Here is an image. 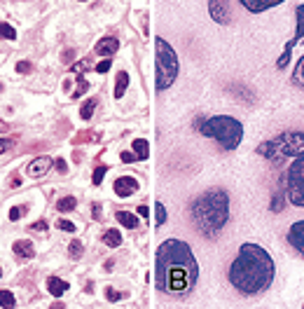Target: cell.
<instances>
[{
  "label": "cell",
  "instance_id": "6da1fadb",
  "mask_svg": "<svg viewBox=\"0 0 304 309\" xmlns=\"http://www.w3.org/2000/svg\"><path fill=\"white\" fill-rule=\"evenodd\" d=\"M199 279V265L189 244L166 239L159 244L155 258V284L166 295H187Z\"/></svg>",
  "mask_w": 304,
  "mask_h": 309
},
{
  "label": "cell",
  "instance_id": "7a4b0ae2",
  "mask_svg": "<svg viewBox=\"0 0 304 309\" xmlns=\"http://www.w3.org/2000/svg\"><path fill=\"white\" fill-rule=\"evenodd\" d=\"M230 284L241 295H260L272 286L276 277V262L260 244L246 241L230 265Z\"/></svg>",
  "mask_w": 304,
  "mask_h": 309
},
{
  "label": "cell",
  "instance_id": "3957f363",
  "mask_svg": "<svg viewBox=\"0 0 304 309\" xmlns=\"http://www.w3.org/2000/svg\"><path fill=\"white\" fill-rule=\"evenodd\" d=\"M192 218L204 237L213 239L230 220V194L222 188H210L192 202Z\"/></svg>",
  "mask_w": 304,
  "mask_h": 309
},
{
  "label": "cell",
  "instance_id": "277c9868",
  "mask_svg": "<svg viewBox=\"0 0 304 309\" xmlns=\"http://www.w3.org/2000/svg\"><path fill=\"white\" fill-rule=\"evenodd\" d=\"M257 155H262L264 160L274 162V164L300 157V155H304V131H281V134H276L274 139L257 145Z\"/></svg>",
  "mask_w": 304,
  "mask_h": 309
},
{
  "label": "cell",
  "instance_id": "5b68a950",
  "mask_svg": "<svg viewBox=\"0 0 304 309\" xmlns=\"http://www.w3.org/2000/svg\"><path fill=\"white\" fill-rule=\"evenodd\" d=\"M199 131L201 136L218 141L222 150H236L243 139V124L230 115H213V118L204 119Z\"/></svg>",
  "mask_w": 304,
  "mask_h": 309
},
{
  "label": "cell",
  "instance_id": "8992f818",
  "mask_svg": "<svg viewBox=\"0 0 304 309\" xmlns=\"http://www.w3.org/2000/svg\"><path fill=\"white\" fill-rule=\"evenodd\" d=\"M180 71L178 54L164 38L155 40V87L157 92H164L176 82Z\"/></svg>",
  "mask_w": 304,
  "mask_h": 309
},
{
  "label": "cell",
  "instance_id": "52a82bcc",
  "mask_svg": "<svg viewBox=\"0 0 304 309\" xmlns=\"http://www.w3.org/2000/svg\"><path fill=\"white\" fill-rule=\"evenodd\" d=\"M283 181H285V194H288V202L295 204L304 209V155L295 157L288 169L283 173Z\"/></svg>",
  "mask_w": 304,
  "mask_h": 309
},
{
  "label": "cell",
  "instance_id": "ba28073f",
  "mask_svg": "<svg viewBox=\"0 0 304 309\" xmlns=\"http://www.w3.org/2000/svg\"><path fill=\"white\" fill-rule=\"evenodd\" d=\"M113 188H115V194H117V197L126 199V197L136 194L140 185H138V181L134 178V176H119V178L113 183Z\"/></svg>",
  "mask_w": 304,
  "mask_h": 309
},
{
  "label": "cell",
  "instance_id": "9c48e42d",
  "mask_svg": "<svg viewBox=\"0 0 304 309\" xmlns=\"http://www.w3.org/2000/svg\"><path fill=\"white\" fill-rule=\"evenodd\" d=\"M54 160L52 157H47V155H42V157H35V160L28 162V166H26V173L31 176V178H42L47 171L52 169Z\"/></svg>",
  "mask_w": 304,
  "mask_h": 309
},
{
  "label": "cell",
  "instance_id": "30bf717a",
  "mask_svg": "<svg viewBox=\"0 0 304 309\" xmlns=\"http://www.w3.org/2000/svg\"><path fill=\"white\" fill-rule=\"evenodd\" d=\"M288 244L304 258V220H297V223L290 225V230H288Z\"/></svg>",
  "mask_w": 304,
  "mask_h": 309
},
{
  "label": "cell",
  "instance_id": "8fae6325",
  "mask_svg": "<svg viewBox=\"0 0 304 309\" xmlns=\"http://www.w3.org/2000/svg\"><path fill=\"white\" fill-rule=\"evenodd\" d=\"M243 7L253 14H262V12L272 10V7H279V5H283L285 0H239Z\"/></svg>",
  "mask_w": 304,
  "mask_h": 309
},
{
  "label": "cell",
  "instance_id": "7c38bea8",
  "mask_svg": "<svg viewBox=\"0 0 304 309\" xmlns=\"http://www.w3.org/2000/svg\"><path fill=\"white\" fill-rule=\"evenodd\" d=\"M117 49H119V40L113 38V35L101 38V40L96 43V47H94V52L98 54V56H105V59H110L113 54H117Z\"/></svg>",
  "mask_w": 304,
  "mask_h": 309
},
{
  "label": "cell",
  "instance_id": "4fadbf2b",
  "mask_svg": "<svg viewBox=\"0 0 304 309\" xmlns=\"http://www.w3.org/2000/svg\"><path fill=\"white\" fill-rule=\"evenodd\" d=\"M209 12H210V17H213V22H218V24L230 22V10H227V2L225 0H210Z\"/></svg>",
  "mask_w": 304,
  "mask_h": 309
},
{
  "label": "cell",
  "instance_id": "5bb4252c",
  "mask_svg": "<svg viewBox=\"0 0 304 309\" xmlns=\"http://www.w3.org/2000/svg\"><path fill=\"white\" fill-rule=\"evenodd\" d=\"M12 251L21 258V260H31L35 256V248H33V241L28 239H17L14 244H12Z\"/></svg>",
  "mask_w": 304,
  "mask_h": 309
},
{
  "label": "cell",
  "instance_id": "9a60e30c",
  "mask_svg": "<svg viewBox=\"0 0 304 309\" xmlns=\"http://www.w3.org/2000/svg\"><path fill=\"white\" fill-rule=\"evenodd\" d=\"M68 281H63V279L59 277H49L47 279V290H49V295H54V298H61L63 293L68 290Z\"/></svg>",
  "mask_w": 304,
  "mask_h": 309
},
{
  "label": "cell",
  "instance_id": "2e32d148",
  "mask_svg": "<svg viewBox=\"0 0 304 309\" xmlns=\"http://www.w3.org/2000/svg\"><path fill=\"white\" fill-rule=\"evenodd\" d=\"M295 45H297V40H295V38H290V40L285 43L283 54H281V56H279V61H276V68H279V71L288 68V64L293 61V49H295Z\"/></svg>",
  "mask_w": 304,
  "mask_h": 309
},
{
  "label": "cell",
  "instance_id": "e0dca14e",
  "mask_svg": "<svg viewBox=\"0 0 304 309\" xmlns=\"http://www.w3.org/2000/svg\"><path fill=\"white\" fill-rule=\"evenodd\" d=\"M288 199V194H285V181H281V185L276 188V192H274V197H272V209L274 214H279V211H283V202Z\"/></svg>",
  "mask_w": 304,
  "mask_h": 309
},
{
  "label": "cell",
  "instance_id": "ac0fdd59",
  "mask_svg": "<svg viewBox=\"0 0 304 309\" xmlns=\"http://www.w3.org/2000/svg\"><path fill=\"white\" fill-rule=\"evenodd\" d=\"M295 22H297V28H295V40L300 43L304 40V2H300L295 7Z\"/></svg>",
  "mask_w": 304,
  "mask_h": 309
},
{
  "label": "cell",
  "instance_id": "d6986e66",
  "mask_svg": "<svg viewBox=\"0 0 304 309\" xmlns=\"http://www.w3.org/2000/svg\"><path fill=\"white\" fill-rule=\"evenodd\" d=\"M115 218H117V223L124 225V227H129V230H136L138 225H140V223H138V215L129 214V211H117Z\"/></svg>",
  "mask_w": 304,
  "mask_h": 309
},
{
  "label": "cell",
  "instance_id": "ffe728a7",
  "mask_svg": "<svg viewBox=\"0 0 304 309\" xmlns=\"http://www.w3.org/2000/svg\"><path fill=\"white\" fill-rule=\"evenodd\" d=\"M126 87H129V73L126 71H119L115 80V98H122L126 94Z\"/></svg>",
  "mask_w": 304,
  "mask_h": 309
},
{
  "label": "cell",
  "instance_id": "44dd1931",
  "mask_svg": "<svg viewBox=\"0 0 304 309\" xmlns=\"http://www.w3.org/2000/svg\"><path fill=\"white\" fill-rule=\"evenodd\" d=\"M131 150L136 152L138 160H147V157H150V145H147L145 139H136L131 143Z\"/></svg>",
  "mask_w": 304,
  "mask_h": 309
},
{
  "label": "cell",
  "instance_id": "7402d4cb",
  "mask_svg": "<svg viewBox=\"0 0 304 309\" xmlns=\"http://www.w3.org/2000/svg\"><path fill=\"white\" fill-rule=\"evenodd\" d=\"M101 239H103V244L110 246V248H117V246L122 244V235H119V230H105Z\"/></svg>",
  "mask_w": 304,
  "mask_h": 309
},
{
  "label": "cell",
  "instance_id": "603a6c76",
  "mask_svg": "<svg viewBox=\"0 0 304 309\" xmlns=\"http://www.w3.org/2000/svg\"><path fill=\"white\" fill-rule=\"evenodd\" d=\"M293 85L304 89V56H300V61L295 64V71H293Z\"/></svg>",
  "mask_w": 304,
  "mask_h": 309
},
{
  "label": "cell",
  "instance_id": "cb8c5ba5",
  "mask_svg": "<svg viewBox=\"0 0 304 309\" xmlns=\"http://www.w3.org/2000/svg\"><path fill=\"white\" fill-rule=\"evenodd\" d=\"M75 206H77V199H75V197H61V199L56 202V209H59L61 214L75 211Z\"/></svg>",
  "mask_w": 304,
  "mask_h": 309
},
{
  "label": "cell",
  "instance_id": "d4e9b609",
  "mask_svg": "<svg viewBox=\"0 0 304 309\" xmlns=\"http://www.w3.org/2000/svg\"><path fill=\"white\" fill-rule=\"evenodd\" d=\"M84 253V244L80 241V239H73L70 244H68V256L73 258V260H80Z\"/></svg>",
  "mask_w": 304,
  "mask_h": 309
},
{
  "label": "cell",
  "instance_id": "484cf974",
  "mask_svg": "<svg viewBox=\"0 0 304 309\" xmlns=\"http://www.w3.org/2000/svg\"><path fill=\"white\" fill-rule=\"evenodd\" d=\"M94 110H96V98H89V101H84L82 108H80V118H82V119H92Z\"/></svg>",
  "mask_w": 304,
  "mask_h": 309
},
{
  "label": "cell",
  "instance_id": "4316f807",
  "mask_svg": "<svg viewBox=\"0 0 304 309\" xmlns=\"http://www.w3.org/2000/svg\"><path fill=\"white\" fill-rule=\"evenodd\" d=\"M105 173H108V166H105V164H98V166L94 169L92 183H94V185H101V183H103V178H105Z\"/></svg>",
  "mask_w": 304,
  "mask_h": 309
},
{
  "label": "cell",
  "instance_id": "83f0119b",
  "mask_svg": "<svg viewBox=\"0 0 304 309\" xmlns=\"http://www.w3.org/2000/svg\"><path fill=\"white\" fill-rule=\"evenodd\" d=\"M155 218H157V227L166 223V206H164L162 202L155 204Z\"/></svg>",
  "mask_w": 304,
  "mask_h": 309
},
{
  "label": "cell",
  "instance_id": "f1b7e54d",
  "mask_svg": "<svg viewBox=\"0 0 304 309\" xmlns=\"http://www.w3.org/2000/svg\"><path fill=\"white\" fill-rule=\"evenodd\" d=\"M14 305H17V300L10 290H0V307H14Z\"/></svg>",
  "mask_w": 304,
  "mask_h": 309
},
{
  "label": "cell",
  "instance_id": "f546056e",
  "mask_svg": "<svg viewBox=\"0 0 304 309\" xmlns=\"http://www.w3.org/2000/svg\"><path fill=\"white\" fill-rule=\"evenodd\" d=\"M0 38L2 40H14L17 38V31L12 28L10 24H0Z\"/></svg>",
  "mask_w": 304,
  "mask_h": 309
},
{
  "label": "cell",
  "instance_id": "4dcf8cb0",
  "mask_svg": "<svg viewBox=\"0 0 304 309\" xmlns=\"http://www.w3.org/2000/svg\"><path fill=\"white\" fill-rule=\"evenodd\" d=\"M87 89H89V82H87L82 75H80V77H77V89H75V92H73L70 96H73V98H80V96H82L84 92H87Z\"/></svg>",
  "mask_w": 304,
  "mask_h": 309
},
{
  "label": "cell",
  "instance_id": "1f68e13d",
  "mask_svg": "<svg viewBox=\"0 0 304 309\" xmlns=\"http://www.w3.org/2000/svg\"><path fill=\"white\" fill-rule=\"evenodd\" d=\"M56 227L63 230V232H75V230H77V225H75L73 220H66V218H59V220H56Z\"/></svg>",
  "mask_w": 304,
  "mask_h": 309
},
{
  "label": "cell",
  "instance_id": "d6a6232c",
  "mask_svg": "<svg viewBox=\"0 0 304 309\" xmlns=\"http://www.w3.org/2000/svg\"><path fill=\"white\" fill-rule=\"evenodd\" d=\"M87 68H92V61H89V59H84V61H77V64H73V68H70V71H73V73H84Z\"/></svg>",
  "mask_w": 304,
  "mask_h": 309
},
{
  "label": "cell",
  "instance_id": "836d02e7",
  "mask_svg": "<svg viewBox=\"0 0 304 309\" xmlns=\"http://www.w3.org/2000/svg\"><path fill=\"white\" fill-rule=\"evenodd\" d=\"M105 298L110 300V302H119V300L124 298V295H122V293H117L115 288H110V286H108V288H105Z\"/></svg>",
  "mask_w": 304,
  "mask_h": 309
},
{
  "label": "cell",
  "instance_id": "e575fe53",
  "mask_svg": "<svg viewBox=\"0 0 304 309\" xmlns=\"http://www.w3.org/2000/svg\"><path fill=\"white\" fill-rule=\"evenodd\" d=\"M23 211H26V206H12L10 209V220L14 223V220H19L21 215H23Z\"/></svg>",
  "mask_w": 304,
  "mask_h": 309
},
{
  "label": "cell",
  "instance_id": "d590c367",
  "mask_svg": "<svg viewBox=\"0 0 304 309\" xmlns=\"http://www.w3.org/2000/svg\"><path fill=\"white\" fill-rule=\"evenodd\" d=\"M101 139V134L96 131V134H80V136H75V143H84V141H98Z\"/></svg>",
  "mask_w": 304,
  "mask_h": 309
},
{
  "label": "cell",
  "instance_id": "8d00e7d4",
  "mask_svg": "<svg viewBox=\"0 0 304 309\" xmlns=\"http://www.w3.org/2000/svg\"><path fill=\"white\" fill-rule=\"evenodd\" d=\"M110 66H113V59H103L101 64L96 66V71H98V73H108V71H110Z\"/></svg>",
  "mask_w": 304,
  "mask_h": 309
},
{
  "label": "cell",
  "instance_id": "74e56055",
  "mask_svg": "<svg viewBox=\"0 0 304 309\" xmlns=\"http://www.w3.org/2000/svg\"><path fill=\"white\" fill-rule=\"evenodd\" d=\"M31 230H35V232H47V220H35L31 225Z\"/></svg>",
  "mask_w": 304,
  "mask_h": 309
},
{
  "label": "cell",
  "instance_id": "f35d334b",
  "mask_svg": "<svg viewBox=\"0 0 304 309\" xmlns=\"http://www.w3.org/2000/svg\"><path fill=\"white\" fill-rule=\"evenodd\" d=\"M119 157H122V162H126V164H129V162H138V157H136V152H122V155H119Z\"/></svg>",
  "mask_w": 304,
  "mask_h": 309
},
{
  "label": "cell",
  "instance_id": "ab89813d",
  "mask_svg": "<svg viewBox=\"0 0 304 309\" xmlns=\"http://www.w3.org/2000/svg\"><path fill=\"white\" fill-rule=\"evenodd\" d=\"M17 73H31V64L28 61H19L17 64Z\"/></svg>",
  "mask_w": 304,
  "mask_h": 309
},
{
  "label": "cell",
  "instance_id": "60d3db41",
  "mask_svg": "<svg viewBox=\"0 0 304 309\" xmlns=\"http://www.w3.org/2000/svg\"><path fill=\"white\" fill-rule=\"evenodd\" d=\"M54 166H56V171H59V173H66V171H68V164H66V160H56V162H54Z\"/></svg>",
  "mask_w": 304,
  "mask_h": 309
},
{
  "label": "cell",
  "instance_id": "b9f144b4",
  "mask_svg": "<svg viewBox=\"0 0 304 309\" xmlns=\"http://www.w3.org/2000/svg\"><path fill=\"white\" fill-rule=\"evenodd\" d=\"M92 215H94L96 220H101V215H103V211H101V204H92Z\"/></svg>",
  "mask_w": 304,
  "mask_h": 309
},
{
  "label": "cell",
  "instance_id": "7bdbcfd3",
  "mask_svg": "<svg viewBox=\"0 0 304 309\" xmlns=\"http://www.w3.org/2000/svg\"><path fill=\"white\" fill-rule=\"evenodd\" d=\"M12 148V141L10 139H0V155L5 152V150H10Z\"/></svg>",
  "mask_w": 304,
  "mask_h": 309
},
{
  "label": "cell",
  "instance_id": "ee69618b",
  "mask_svg": "<svg viewBox=\"0 0 304 309\" xmlns=\"http://www.w3.org/2000/svg\"><path fill=\"white\" fill-rule=\"evenodd\" d=\"M147 214H150V211H147V206H145V204H140V206H138V215L147 218Z\"/></svg>",
  "mask_w": 304,
  "mask_h": 309
},
{
  "label": "cell",
  "instance_id": "f6af8a7d",
  "mask_svg": "<svg viewBox=\"0 0 304 309\" xmlns=\"http://www.w3.org/2000/svg\"><path fill=\"white\" fill-rule=\"evenodd\" d=\"M0 277H2V269H0Z\"/></svg>",
  "mask_w": 304,
  "mask_h": 309
},
{
  "label": "cell",
  "instance_id": "bcb514c9",
  "mask_svg": "<svg viewBox=\"0 0 304 309\" xmlns=\"http://www.w3.org/2000/svg\"><path fill=\"white\" fill-rule=\"evenodd\" d=\"M0 92H2V85H0Z\"/></svg>",
  "mask_w": 304,
  "mask_h": 309
},
{
  "label": "cell",
  "instance_id": "7dc6e473",
  "mask_svg": "<svg viewBox=\"0 0 304 309\" xmlns=\"http://www.w3.org/2000/svg\"><path fill=\"white\" fill-rule=\"evenodd\" d=\"M80 2H87V0H80Z\"/></svg>",
  "mask_w": 304,
  "mask_h": 309
},
{
  "label": "cell",
  "instance_id": "c3c4849f",
  "mask_svg": "<svg viewBox=\"0 0 304 309\" xmlns=\"http://www.w3.org/2000/svg\"><path fill=\"white\" fill-rule=\"evenodd\" d=\"M302 307H304V305H302Z\"/></svg>",
  "mask_w": 304,
  "mask_h": 309
}]
</instances>
